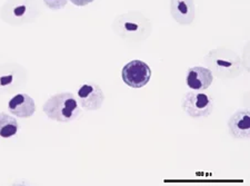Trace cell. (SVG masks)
<instances>
[{
	"label": "cell",
	"instance_id": "6",
	"mask_svg": "<svg viewBox=\"0 0 250 186\" xmlns=\"http://www.w3.org/2000/svg\"><path fill=\"white\" fill-rule=\"evenodd\" d=\"M151 68L147 63L139 59H134L127 63L122 70V77L127 86L139 90L146 86L151 79Z\"/></svg>",
	"mask_w": 250,
	"mask_h": 186
},
{
	"label": "cell",
	"instance_id": "15",
	"mask_svg": "<svg viewBox=\"0 0 250 186\" xmlns=\"http://www.w3.org/2000/svg\"><path fill=\"white\" fill-rule=\"evenodd\" d=\"M69 1H71V3H74L75 6L83 7V6L89 5L91 2H94L95 0H69Z\"/></svg>",
	"mask_w": 250,
	"mask_h": 186
},
{
	"label": "cell",
	"instance_id": "5",
	"mask_svg": "<svg viewBox=\"0 0 250 186\" xmlns=\"http://www.w3.org/2000/svg\"><path fill=\"white\" fill-rule=\"evenodd\" d=\"M37 9V5L31 0H9L3 6L1 16L11 25H21L34 20Z\"/></svg>",
	"mask_w": 250,
	"mask_h": 186
},
{
	"label": "cell",
	"instance_id": "8",
	"mask_svg": "<svg viewBox=\"0 0 250 186\" xmlns=\"http://www.w3.org/2000/svg\"><path fill=\"white\" fill-rule=\"evenodd\" d=\"M229 135L236 140H247L250 137V112L239 109L228 120Z\"/></svg>",
	"mask_w": 250,
	"mask_h": 186
},
{
	"label": "cell",
	"instance_id": "2",
	"mask_svg": "<svg viewBox=\"0 0 250 186\" xmlns=\"http://www.w3.org/2000/svg\"><path fill=\"white\" fill-rule=\"evenodd\" d=\"M112 28L120 38L130 43H140L150 36L152 25L144 14L139 11H129L117 16Z\"/></svg>",
	"mask_w": 250,
	"mask_h": 186
},
{
	"label": "cell",
	"instance_id": "9",
	"mask_svg": "<svg viewBox=\"0 0 250 186\" xmlns=\"http://www.w3.org/2000/svg\"><path fill=\"white\" fill-rule=\"evenodd\" d=\"M213 75L210 70L205 66L190 67L186 74V84L192 91L205 92L211 86Z\"/></svg>",
	"mask_w": 250,
	"mask_h": 186
},
{
	"label": "cell",
	"instance_id": "3",
	"mask_svg": "<svg viewBox=\"0 0 250 186\" xmlns=\"http://www.w3.org/2000/svg\"><path fill=\"white\" fill-rule=\"evenodd\" d=\"M42 111L48 118L59 123L74 122L83 114L76 96L68 92L50 96L43 104Z\"/></svg>",
	"mask_w": 250,
	"mask_h": 186
},
{
	"label": "cell",
	"instance_id": "4",
	"mask_svg": "<svg viewBox=\"0 0 250 186\" xmlns=\"http://www.w3.org/2000/svg\"><path fill=\"white\" fill-rule=\"evenodd\" d=\"M181 107L191 118H207L213 112L215 102L208 93L191 91L184 95Z\"/></svg>",
	"mask_w": 250,
	"mask_h": 186
},
{
	"label": "cell",
	"instance_id": "1",
	"mask_svg": "<svg viewBox=\"0 0 250 186\" xmlns=\"http://www.w3.org/2000/svg\"><path fill=\"white\" fill-rule=\"evenodd\" d=\"M206 67L213 76L221 79H233L243 74L244 66L241 58L235 51L225 47L211 49L205 56Z\"/></svg>",
	"mask_w": 250,
	"mask_h": 186
},
{
	"label": "cell",
	"instance_id": "13",
	"mask_svg": "<svg viewBox=\"0 0 250 186\" xmlns=\"http://www.w3.org/2000/svg\"><path fill=\"white\" fill-rule=\"evenodd\" d=\"M19 123L14 116H10L5 112H0V137L10 139L19 131Z\"/></svg>",
	"mask_w": 250,
	"mask_h": 186
},
{
	"label": "cell",
	"instance_id": "11",
	"mask_svg": "<svg viewBox=\"0 0 250 186\" xmlns=\"http://www.w3.org/2000/svg\"><path fill=\"white\" fill-rule=\"evenodd\" d=\"M8 109L11 115L18 118H30L36 113V103L31 96L20 93L9 99Z\"/></svg>",
	"mask_w": 250,
	"mask_h": 186
},
{
	"label": "cell",
	"instance_id": "12",
	"mask_svg": "<svg viewBox=\"0 0 250 186\" xmlns=\"http://www.w3.org/2000/svg\"><path fill=\"white\" fill-rule=\"evenodd\" d=\"M8 70H0V87L6 91H13L15 86H17L19 78L23 77L25 70L18 71L20 66L17 65H8Z\"/></svg>",
	"mask_w": 250,
	"mask_h": 186
},
{
	"label": "cell",
	"instance_id": "7",
	"mask_svg": "<svg viewBox=\"0 0 250 186\" xmlns=\"http://www.w3.org/2000/svg\"><path fill=\"white\" fill-rule=\"evenodd\" d=\"M77 98L84 111H98L104 102V94L98 84L87 83L79 87Z\"/></svg>",
	"mask_w": 250,
	"mask_h": 186
},
{
	"label": "cell",
	"instance_id": "14",
	"mask_svg": "<svg viewBox=\"0 0 250 186\" xmlns=\"http://www.w3.org/2000/svg\"><path fill=\"white\" fill-rule=\"evenodd\" d=\"M42 2L45 3V6L47 8H49L50 10L57 11L66 7L68 0H42Z\"/></svg>",
	"mask_w": 250,
	"mask_h": 186
},
{
	"label": "cell",
	"instance_id": "10",
	"mask_svg": "<svg viewBox=\"0 0 250 186\" xmlns=\"http://www.w3.org/2000/svg\"><path fill=\"white\" fill-rule=\"evenodd\" d=\"M170 15L181 26L191 25L196 17L193 0H170Z\"/></svg>",
	"mask_w": 250,
	"mask_h": 186
}]
</instances>
